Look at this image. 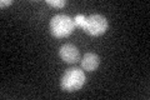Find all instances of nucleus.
<instances>
[{"label":"nucleus","mask_w":150,"mask_h":100,"mask_svg":"<svg viewBox=\"0 0 150 100\" xmlns=\"http://www.w3.org/2000/svg\"><path fill=\"white\" fill-rule=\"evenodd\" d=\"M85 83H86V77L84 70L79 68H70L63 74L62 80H60V87H62L64 91L74 93L80 90Z\"/></svg>","instance_id":"f257e3e1"},{"label":"nucleus","mask_w":150,"mask_h":100,"mask_svg":"<svg viewBox=\"0 0 150 100\" xmlns=\"http://www.w3.org/2000/svg\"><path fill=\"white\" fill-rule=\"evenodd\" d=\"M50 33L51 35L58 38V39H64L68 38L74 31L75 23L74 19L65 14H58L54 15L50 20Z\"/></svg>","instance_id":"f03ea898"},{"label":"nucleus","mask_w":150,"mask_h":100,"mask_svg":"<svg viewBox=\"0 0 150 100\" xmlns=\"http://www.w3.org/2000/svg\"><path fill=\"white\" fill-rule=\"evenodd\" d=\"M108 19L103 16L101 14H91L88 18H85V24L83 26V30L86 31L89 35L99 36L105 34L108 30Z\"/></svg>","instance_id":"7ed1b4c3"},{"label":"nucleus","mask_w":150,"mask_h":100,"mask_svg":"<svg viewBox=\"0 0 150 100\" xmlns=\"http://www.w3.org/2000/svg\"><path fill=\"white\" fill-rule=\"evenodd\" d=\"M59 56L67 64H75L80 60V51H79V49L74 44L67 43V44L60 46Z\"/></svg>","instance_id":"20e7f679"},{"label":"nucleus","mask_w":150,"mask_h":100,"mask_svg":"<svg viewBox=\"0 0 150 100\" xmlns=\"http://www.w3.org/2000/svg\"><path fill=\"white\" fill-rule=\"evenodd\" d=\"M80 61H81V68L84 70L95 71L100 64V58L95 53H86Z\"/></svg>","instance_id":"39448f33"},{"label":"nucleus","mask_w":150,"mask_h":100,"mask_svg":"<svg viewBox=\"0 0 150 100\" xmlns=\"http://www.w3.org/2000/svg\"><path fill=\"white\" fill-rule=\"evenodd\" d=\"M46 4L54 8H64L67 5V0H46Z\"/></svg>","instance_id":"423d86ee"},{"label":"nucleus","mask_w":150,"mask_h":100,"mask_svg":"<svg viewBox=\"0 0 150 100\" xmlns=\"http://www.w3.org/2000/svg\"><path fill=\"white\" fill-rule=\"evenodd\" d=\"M74 23H75V25L80 26L81 29H83L84 24H85V16H84V15H81V14H79V15H76V16H75V19H74Z\"/></svg>","instance_id":"0eeeda50"},{"label":"nucleus","mask_w":150,"mask_h":100,"mask_svg":"<svg viewBox=\"0 0 150 100\" xmlns=\"http://www.w3.org/2000/svg\"><path fill=\"white\" fill-rule=\"evenodd\" d=\"M11 4H13V0H1V1H0V5H1V8L11 5Z\"/></svg>","instance_id":"6e6552de"}]
</instances>
